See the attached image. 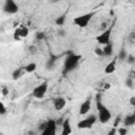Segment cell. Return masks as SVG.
Wrapping results in <instances>:
<instances>
[{"label":"cell","mask_w":135,"mask_h":135,"mask_svg":"<svg viewBox=\"0 0 135 135\" xmlns=\"http://www.w3.org/2000/svg\"><path fill=\"white\" fill-rule=\"evenodd\" d=\"M99 96L100 95L98 94L97 99H96V107H97V111H98V119L101 123H107L111 119L112 115H111V112L109 111V109L101 103V100L99 99Z\"/></svg>","instance_id":"cell-1"},{"label":"cell","mask_w":135,"mask_h":135,"mask_svg":"<svg viewBox=\"0 0 135 135\" xmlns=\"http://www.w3.org/2000/svg\"><path fill=\"white\" fill-rule=\"evenodd\" d=\"M80 58L81 56L79 55H75V54H70L66 59L64 60V64H63V73L66 74V73H70L72 72L73 70H75L80 61Z\"/></svg>","instance_id":"cell-2"},{"label":"cell","mask_w":135,"mask_h":135,"mask_svg":"<svg viewBox=\"0 0 135 135\" xmlns=\"http://www.w3.org/2000/svg\"><path fill=\"white\" fill-rule=\"evenodd\" d=\"M93 16H94V13H88V14L80 15V16L74 18V23L79 27H85L92 20Z\"/></svg>","instance_id":"cell-3"},{"label":"cell","mask_w":135,"mask_h":135,"mask_svg":"<svg viewBox=\"0 0 135 135\" xmlns=\"http://www.w3.org/2000/svg\"><path fill=\"white\" fill-rule=\"evenodd\" d=\"M46 91H47V82L44 81V82L38 84L36 88H34V90H33V96L35 98H37V99H40V98L44 97Z\"/></svg>","instance_id":"cell-4"},{"label":"cell","mask_w":135,"mask_h":135,"mask_svg":"<svg viewBox=\"0 0 135 135\" xmlns=\"http://www.w3.org/2000/svg\"><path fill=\"white\" fill-rule=\"evenodd\" d=\"M96 120H97V117H96L95 115H90V116H88L86 118L80 120V121L77 123V127H78L79 129H90V128H92V126L96 122Z\"/></svg>","instance_id":"cell-5"},{"label":"cell","mask_w":135,"mask_h":135,"mask_svg":"<svg viewBox=\"0 0 135 135\" xmlns=\"http://www.w3.org/2000/svg\"><path fill=\"white\" fill-rule=\"evenodd\" d=\"M111 33H112V27L107 28L105 31H103L101 34H99V35L96 37V41H97L99 44L105 45L107 43L111 42Z\"/></svg>","instance_id":"cell-6"},{"label":"cell","mask_w":135,"mask_h":135,"mask_svg":"<svg viewBox=\"0 0 135 135\" xmlns=\"http://www.w3.org/2000/svg\"><path fill=\"white\" fill-rule=\"evenodd\" d=\"M19 7L14 0H5L3 4V11L7 14H16Z\"/></svg>","instance_id":"cell-7"},{"label":"cell","mask_w":135,"mask_h":135,"mask_svg":"<svg viewBox=\"0 0 135 135\" xmlns=\"http://www.w3.org/2000/svg\"><path fill=\"white\" fill-rule=\"evenodd\" d=\"M56 127H57L56 121L53 119H50L49 121H46L45 128L41 131L42 135H55L56 134Z\"/></svg>","instance_id":"cell-8"},{"label":"cell","mask_w":135,"mask_h":135,"mask_svg":"<svg viewBox=\"0 0 135 135\" xmlns=\"http://www.w3.org/2000/svg\"><path fill=\"white\" fill-rule=\"evenodd\" d=\"M91 105H92V102H91V98H88L85 101H83L80 105V109H79V114L80 115H85L89 113V111L91 110Z\"/></svg>","instance_id":"cell-9"},{"label":"cell","mask_w":135,"mask_h":135,"mask_svg":"<svg viewBox=\"0 0 135 135\" xmlns=\"http://www.w3.org/2000/svg\"><path fill=\"white\" fill-rule=\"evenodd\" d=\"M53 103H54V108H55V110L60 111V110H62V109L65 107L66 101H65V99H64L63 97H57V98L54 99Z\"/></svg>","instance_id":"cell-10"},{"label":"cell","mask_w":135,"mask_h":135,"mask_svg":"<svg viewBox=\"0 0 135 135\" xmlns=\"http://www.w3.org/2000/svg\"><path fill=\"white\" fill-rule=\"evenodd\" d=\"M116 62H117V58H114L113 60H111L104 68V73L105 74H112L115 72L116 70Z\"/></svg>","instance_id":"cell-11"},{"label":"cell","mask_w":135,"mask_h":135,"mask_svg":"<svg viewBox=\"0 0 135 135\" xmlns=\"http://www.w3.org/2000/svg\"><path fill=\"white\" fill-rule=\"evenodd\" d=\"M72 133V128H71V122H70V119L66 118L63 120L62 122V132L61 134L62 135H69Z\"/></svg>","instance_id":"cell-12"},{"label":"cell","mask_w":135,"mask_h":135,"mask_svg":"<svg viewBox=\"0 0 135 135\" xmlns=\"http://www.w3.org/2000/svg\"><path fill=\"white\" fill-rule=\"evenodd\" d=\"M135 124V113L128 115L124 118V127H131Z\"/></svg>","instance_id":"cell-13"},{"label":"cell","mask_w":135,"mask_h":135,"mask_svg":"<svg viewBox=\"0 0 135 135\" xmlns=\"http://www.w3.org/2000/svg\"><path fill=\"white\" fill-rule=\"evenodd\" d=\"M103 52H104V56H111L113 54V44H112V42H109L104 45Z\"/></svg>","instance_id":"cell-14"},{"label":"cell","mask_w":135,"mask_h":135,"mask_svg":"<svg viewBox=\"0 0 135 135\" xmlns=\"http://www.w3.org/2000/svg\"><path fill=\"white\" fill-rule=\"evenodd\" d=\"M36 69H37V64L35 62H31V63H28L24 66V71L26 73H33V72L36 71Z\"/></svg>","instance_id":"cell-15"},{"label":"cell","mask_w":135,"mask_h":135,"mask_svg":"<svg viewBox=\"0 0 135 135\" xmlns=\"http://www.w3.org/2000/svg\"><path fill=\"white\" fill-rule=\"evenodd\" d=\"M22 72H23V69H22V68H18V69H16V70H14V72L12 73V78H13L14 80L20 78L21 75H22Z\"/></svg>","instance_id":"cell-16"},{"label":"cell","mask_w":135,"mask_h":135,"mask_svg":"<svg viewBox=\"0 0 135 135\" xmlns=\"http://www.w3.org/2000/svg\"><path fill=\"white\" fill-rule=\"evenodd\" d=\"M19 31H20V35H21V38L27 37V35H28V28H27L25 25L21 24V25L19 26Z\"/></svg>","instance_id":"cell-17"},{"label":"cell","mask_w":135,"mask_h":135,"mask_svg":"<svg viewBox=\"0 0 135 135\" xmlns=\"http://www.w3.org/2000/svg\"><path fill=\"white\" fill-rule=\"evenodd\" d=\"M55 63H56V58H50V59L47 60V62H46V69H47V70L54 69Z\"/></svg>","instance_id":"cell-18"},{"label":"cell","mask_w":135,"mask_h":135,"mask_svg":"<svg viewBox=\"0 0 135 135\" xmlns=\"http://www.w3.org/2000/svg\"><path fill=\"white\" fill-rule=\"evenodd\" d=\"M127 57H128L127 52H126L123 49H121V50L119 51V53H118V59H119L120 61H123V60H127Z\"/></svg>","instance_id":"cell-19"},{"label":"cell","mask_w":135,"mask_h":135,"mask_svg":"<svg viewBox=\"0 0 135 135\" xmlns=\"http://www.w3.org/2000/svg\"><path fill=\"white\" fill-rule=\"evenodd\" d=\"M64 21H65V16H64V15H61V16L57 17V19L55 20V23H56L57 25H63Z\"/></svg>","instance_id":"cell-20"},{"label":"cell","mask_w":135,"mask_h":135,"mask_svg":"<svg viewBox=\"0 0 135 135\" xmlns=\"http://www.w3.org/2000/svg\"><path fill=\"white\" fill-rule=\"evenodd\" d=\"M14 39L15 40H21L22 38H21V35H20V31H19V27H17L16 30H15V32H14Z\"/></svg>","instance_id":"cell-21"},{"label":"cell","mask_w":135,"mask_h":135,"mask_svg":"<svg viewBox=\"0 0 135 135\" xmlns=\"http://www.w3.org/2000/svg\"><path fill=\"white\" fill-rule=\"evenodd\" d=\"M35 38H36L37 40L41 41V40H43V39L45 38V35H44V33H42V32H37V33L35 34Z\"/></svg>","instance_id":"cell-22"},{"label":"cell","mask_w":135,"mask_h":135,"mask_svg":"<svg viewBox=\"0 0 135 135\" xmlns=\"http://www.w3.org/2000/svg\"><path fill=\"white\" fill-rule=\"evenodd\" d=\"M94 52H95V54H96L97 56H99V57H102V56H104V52H103V49H101V47H96Z\"/></svg>","instance_id":"cell-23"},{"label":"cell","mask_w":135,"mask_h":135,"mask_svg":"<svg viewBox=\"0 0 135 135\" xmlns=\"http://www.w3.org/2000/svg\"><path fill=\"white\" fill-rule=\"evenodd\" d=\"M124 83H126V85H127L128 88H132V86H133V78H132V77H128V78L126 79Z\"/></svg>","instance_id":"cell-24"},{"label":"cell","mask_w":135,"mask_h":135,"mask_svg":"<svg viewBox=\"0 0 135 135\" xmlns=\"http://www.w3.org/2000/svg\"><path fill=\"white\" fill-rule=\"evenodd\" d=\"M117 133L120 134V135H124L128 133V130H127V127H123V128H119L117 130Z\"/></svg>","instance_id":"cell-25"},{"label":"cell","mask_w":135,"mask_h":135,"mask_svg":"<svg viewBox=\"0 0 135 135\" xmlns=\"http://www.w3.org/2000/svg\"><path fill=\"white\" fill-rule=\"evenodd\" d=\"M1 92H2V95H3L4 97L8 95V89H7L5 85H3V86L1 88Z\"/></svg>","instance_id":"cell-26"},{"label":"cell","mask_w":135,"mask_h":135,"mask_svg":"<svg viewBox=\"0 0 135 135\" xmlns=\"http://www.w3.org/2000/svg\"><path fill=\"white\" fill-rule=\"evenodd\" d=\"M127 61H128V63H134V62H135V57L132 56V55H128Z\"/></svg>","instance_id":"cell-27"},{"label":"cell","mask_w":135,"mask_h":135,"mask_svg":"<svg viewBox=\"0 0 135 135\" xmlns=\"http://www.w3.org/2000/svg\"><path fill=\"white\" fill-rule=\"evenodd\" d=\"M5 112H6V108L4 107L3 103H1V111H0V114H1V115H4Z\"/></svg>","instance_id":"cell-28"},{"label":"cell","mask_w":135,"mask_h":135,"mask_svg":"<svg viewBox=\"0 0 135 135\" xmlns=\"http://www.w3.org/2000/svg\"><path fill=\"white\" fill-rule=\"evenodd\" d=\"M130 103H131L133 107H135V96H132V97L130 98Z\"/></svg>","instance_id":"cell-29"},{"label":"cell","mask_w":135,"mask_h":135,"mask_svg":"<svg viewBox=\"0 0 135 135\" xmlns=\"http://www.w3.org/2000/svg\"><path fill=\"white\" fill-rule=\"evenodd\" d=\"M119 122H120V117H117V118L115 119V121H114V128H116Z\"/></svg>","instance_id":"cell-30"},{"label":"cell","mask_w":135,"mask_h":135,"mask_svg":"<svg viewBox=\"0 0 135 135\" xmlns=\"http://www.w3.org/2000/svg\"><path fill=\"white\" fill-rule=\"evenodd\" d=\"M130 39H131L133 42H135V33H132V34H131V36H130Z\"/></svg>","instance_id":"cell-31"},{"label":"cell","mask_w":135,"mask_h":135,"mask_svg":"<svg viewBox=\"0 0 135 135\" xmlns=\"http://www.w3.org/2000/svg\"><path fill=\"white\" fill-rule=\"evenodd\" d=\"M35 51H36V47H35V46H33V45L30 46V52H31V53H33V52H35Z\"/></svg>","instance_id":"cell-32"},{"label":"cell","mask_w":135,"mask_h":135,"mask_svg":"<svg viewBox=\"0 0 135 135\" xmlns=\"http://www.w3.org/2000/svg\"><path fill=\"white\" fill-rule=\"evenodd\" d=\"M111 88V84L110 83H105V85H104V90H109Z\"/></svg>","instance_id":"cell-33"},{"label":"cell","mask_w":135,"mask_h":135,"mask_svg":"<svg viewBox=\"0 0 135 135\" xmlns=\"http://www.w3.org/2000/svg\"><path fill=\"white\" fill-rule=\"evenodd\" d=\"M58 34H59L60 36H64V31H59Z\"/></svg>","instance_id":"cell-34"},{"label":"cell","mask_w":135,"mask_h":135,"mask_svg":"<svg viewBox=\"0 0 135 135\" xmlns=\"http://www.w3.org/2000/svg\"><path fill=\"white\" fill-rule=\"evenodd\" d=\"M133 78H135V71L133 72Z\"/></svg>","instance_id":"cell-35"}]
</instances>
